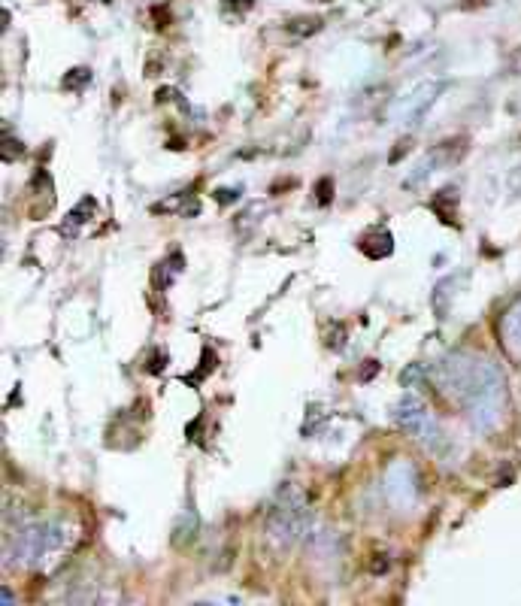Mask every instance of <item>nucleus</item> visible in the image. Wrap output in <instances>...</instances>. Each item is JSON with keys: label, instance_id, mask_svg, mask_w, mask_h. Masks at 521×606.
<instances>
[{"label": "nucleus", "instance_id": "7", "mask_svg": "<svg viewBox=\"0 0 521 606\" xmlns=\"http://www.w3.org/2000/svg\"><path fill=\"white\" fill-rule=\"evenodd\" d=\"M197 525H200L197 513H194V510H185V513L179 516V522L173 525V546H188V543H194Z\"/></svg>", "mask_w": 521, "mask_h": 606}, {"label": "nucleus", "instance_id": "13", "mask_svg": "<svg viewBox=\"0 0 521 606\" xmlns=\"http://www.w3.org/2000/svg\"><path fill=\"white\" fill-rule=\"evenodd\" d=\"M216 194H219L222 204H228V200H234V194H240V191H228V188H222V191H216Z\"/></svg>", "mask_w": 521, "mask_h": 606}, {"label": "nucleus", "instance_id": "9", "mask_svg": "<svg viewBox=\"0 0 521 606\" xmlns=\"http://www.w3.org/2000/svg\"><path fill=\"white\" fill-rule=\"evenodd\" d=\"M94 210H97V200H94V197H82L79 204L73 207V213H70V219H67L64 231H67V228H70V231H76L79 225H85V222L94 216Z\"/></svg>", "mask_w": 521, "mask_h": 606}, {"label": "nucleus", "instance_id": "3", "mask_svg": "<svg viewBox=\"0 0 521 606\" xmlns=\"http://www.w3.org/2000/svg\"><path fill=\"white\" fill-rule=\"evenodd\" d=\"M391 416H394V425H397L400 431H406V434L415 437V440H422L425 446H434V440L443 437L437 419H434L431 410L425 407V400L415 397V394H403V397L394 403V413H391Z\"/></svg>", "mask_w": 521, "mask_h": 606}, {"label": "nucleus", "instance_id": "1", "mask_svg": "<svg viewBox=\"0 0 521 606\" xmlns=\"http://www.w3.org/2000/svg\"><path fill=\"white\" fill-rule=\"evenodd\" d=\"M434 379L467 413L473 428L494 431L506 410V379L491 358L473 352H449L437 361Z\"/></svg>", "mask_w": 521, "mask_h": 606}, {"label": "nucleus", "instance_id": "5", "mask_svg": "<svg viewBox=\"0 0 521 606\" xmlns=\"http://www.w3.org/2000/svg\"><path fill=\"white\" fill-rule=\"evenodd\" d=\"M500 340L506 346V352L512 358L521 361V297L506 310V316L500 319Z\"/></svg>", "mask_w": 521, "mask_h": 606}, {"label": "nucleus", "instance_id": "14", "mask_svg": "<svg viewBox=\"0 0 521 606\" xmlns=\"http://www.w3.org/2000/svg\"><path fill=\"white\" fill-rule=\"evenodd\" d=\"M376 367H379V364H376V361H367V367H364V373H361V379H370V376H373V373H376Z\"/></svg>", "mask_w": 521, "mask_h": 606}, {"label": "nucleus", "instance_id": "2", "mask_svg": "<svg viewBox=\"0 0 521 606\" xmlns=\"http://www.w3.org/2000/svg\"><path fill=\"white\" fill-rule=\"evenodd\" d=\"M306 525H309V507H306V497L297 491V488H282L279 497L273 500V507L267 513V522H264V531H267V540L276 546V549H291L303 540L306 534Z\"/></svg>", "mask_w": 521, "mask_h": 606}, {"label": "nucleus", "instance_id": "12", "mask_svg": "<svg viewBox=\"0 0 521 606\" xmlns=\"http://www.w3.org/2000/svg\"><path fill=\"white\" fill-rule=\"evenodd\" d=\"M509 73H512V76H521V46L509 55Z\"/></svg>", "mask_w": 521, "mask_h": 606}, {"label": "nucleus", "instance_id": "4", "mask_svg": "<svg viewBox=\"0 0 521 606\" xmlns=\"http://www.w3.org/2000/svg\"><path fill=\"white\" fill-rule=\"evenodd\" d=\"M443 91V82H422L415 85L409 94H403L394 104V119L403 125H419L425 119V113L434 107L437 94Z\"/></svg>", "mask_w": 521, "mask_h": 606}, {"label": "nucleus", "instance_id": "11", "mask_svg": "<svg viewBox=\"0 0 521 606\" xmlns=\"http://www.w3.org/2000/svg\"><path fill=\"white\" fill-rule=\"evenodd\" d=\"M288 31H291V34H300V37L316 34V31H322V19H294V22L288 25Z\"/></svg>", "mask_w": 521, "mask_h": 606}, {"label": "nucleus", "instance_id": "10", "mask_svg": "<svg viewBox=\"0 0 521 606\" xmlns=\"http://www.w3.org/2000/svg\"><path fill=\"white\" fill-rule=\"evenodd\" d=\"M88 82H91V70H88V67H76V70H70V73L64 76V88H67V91H82Z\"/></svg>", "mask_w": 521, "mask_h": 606}, {"label": "nucleus", "instance_id": "6", "mask_svg": "<svg viewBox=\"0 0 521 606\" xmlns=\"http://www.w3.org/2000/svg\"><path fill=\"white\" fill-rule=\"evenodd\" d=\"M361 252L367 255V258H373V261H382V258H388L391 252H394V237L388 234V231H370V234H364L361 237Z\"/></svg>", "mask_w": 521, "mask_h": 606}, {"label": "nucleus", "instance_id": "8", "mask_svg": "<svg viewBox=\"0 0 521 606\" xmlns=\"http://www.w3.org/2000/svg\"><path fill=\"white\" fill-rule=\"evenodd\" d=\"M446 204H458V191L455 188H443L440 194H434V200H431V207H434V213L446 222V225H452L455 222V210L458 207H446Z\"/></svg>", "mask_w": 521, "mask_h": 606}]
</instances>
